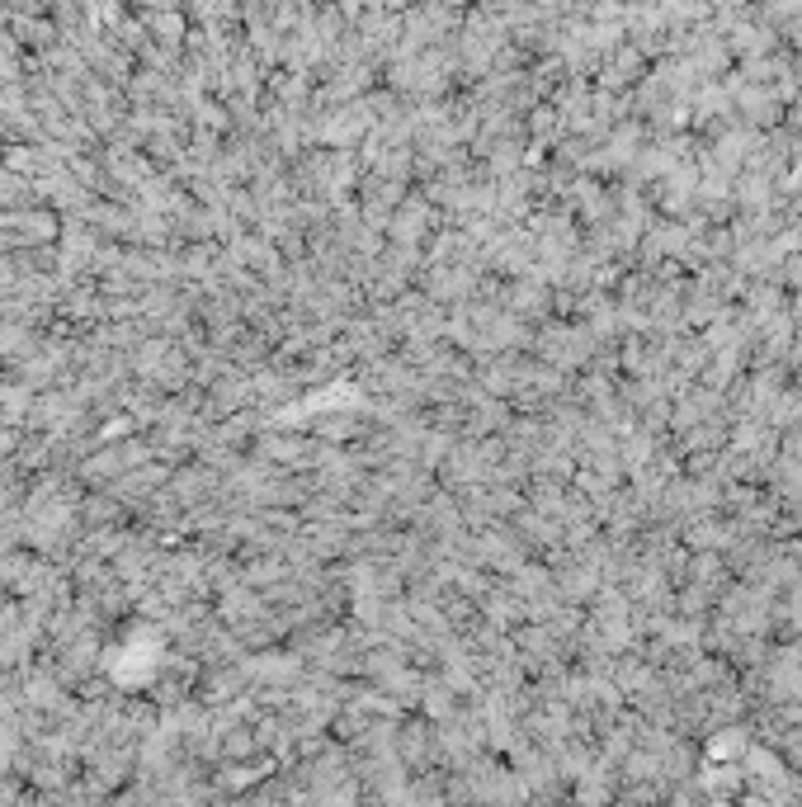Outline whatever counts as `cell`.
<instances>
[{"label":"cell","instance_id":"6da1fadb","mask_svg":"<svg viewBox=\"0 0 802 807\" xmlns=\"http://www.w3.org/2000/svg\"><path fill=\"white\" fill-rule=\"evenodd\" d=\"M708 751H712V756H718V761H727V756H741V751H746V736H741V732H727V736H718V742H712Z\"/></svg>","mask_w":802,"mask_h":807}]
</instances>
